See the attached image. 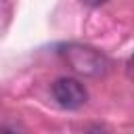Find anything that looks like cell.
<instances>
[{"label":"cell","mask_w":134,"mask_h":134,"mask_svg":"<svg viewBox=\"0 0 134 134\" xmlns=\"http://www.w3.org/2000/svg\"><path fill=\"white\" fill-rule=\"evenodd\" d=\"M63 57L67 59L71 69H75L77 73H86V75H98L109 65V61L103 52H98L96 48H90V46H80V44L65 46Z\"/></svg>","instance_id":"cell-1"},{"label":"cell","mask_w":134,"mask_h":134,"mask_svg":"<svg viewBox=\"0 0 134 134\" xmlns=\"http://www.w3.org/2000/svg\"><path fill=\"white\" fill-rule=\"evenodd\" d=\"M50 92H52V98L57 100V105H61L63 109H80L88 100V92H86L84 84L73 77L54 80L50 86Z\"/></svg>","instance_id":"cell-2"},{"label":"cell","mask_w":134,"mask_h":134,"mask_svg":"<svg viewBox=\"0 0 134 134\" xmlns=\"http://www.w3.org/2000/svg\"><path fill=\"white\" fill-rule=\"evenodd\" d=\"M82 4H86V6H103L105 2H109V0H80Z\"/></svg>","instance_id":"cell-3"},{"label":"cell","mask_w":134,"mask_h":134,"mask_svg":"<svg viewBox=\"0 0 134 134\" xmlns=\"http://www.w3.org/2000/svg\"><path fill=\"white\" fill-rule=\"evenodd\" d=\"M128 75H130V77L134 80V54H132V57L128 59Z\"/></svg>","instance_id":"cell-4"},{"label":"cell","mask_w":134,"mask_h":134,"mask_svg":"<svg viewBox=\"0 0 134 134\" xmlns=\"http://www.w3.org/2000/svg\"><path fill=\"white\" fill-rule=\"evenodd\" d=\"M0 134H15V132L8 130V128H2V126H0Z\"/></svg>","instance_id":"cell-5"}]
</instances>
